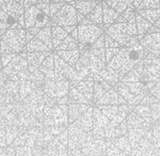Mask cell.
Instances as JSON below:
<instances>
[{
	"instance_id": "cell-1",
	"label": "cell",
	"mask_w": 160,
	"mask_h": 156,
	"mask_svg": "<svg viewBox=\"0 0 160 156\" xmlns=\"http://www.w3.org/2000/svg\"><path fill=\"white\" fill-rule=\"evenodd\" d=\"M145 53L146 50L140 44L133 46H122L117 55L109 61L107 66L113 69L121 79V77L132 70L135 65L144 60Z\"/></svg>"
},
{
	"instance_id": "cell-2",
	"label": "cell",
	"mask_w": 160,
	"mask_h": 156,
	"mask_svg": "<svg viewBox=\"0 0 160 156\" xmlns=\"http://www.w3.org/2000/svg\"><path fill=\"white\" fill-rule=\"evenodd\" d=\"M2 53H16L22 52L27 45L26 29L18 23L12 26L0 38Z\"/></svg>"
},
{
	"instance_id": "cell-3",
	"label": "cell",
	"mask_w": 160,
	"mask_h": 156,
	"mask_svg": "<svg viewBox=\"0 0 160 156\" xmlns=\"http://www.w3.org/2000/svg\"><path fill=\"white\" fill-rule=\"evenodd\" d=\"M105 31V26L103 25H95L87 20L85 18L78 25L79 32V49H90L91 45L101 37Z\"/></svg>"
},
{
	"instance_id": "cell-4",
	"label": "cell",
	"mask_w": 160,
	"mask_h": 156,
	"mask_svg": "<svg viewBox=\"0 0 160 156\" xmlns=\"http://www.w3.org/2000/svg\"><path fill=\"white\" fill-rule=\"evenodd\" d=\"M105 31L107 35L113 38L115 40H117L121 46H125L132 37L138 36L135 23L114 22L111 25L108 26Z\"/></svg>"
},
{
	"instance_id": "cell-5",
	"label": "cell",
	"mask_w": 160,
	"mask_h": 156,
	"mask_svg": "<svg viewBox=\"0 0 160 156\" xmlns=\"http://www.w3.org/2000/svg\"><path fill=\"white\" fill-rule=\"evenodd\" d=\"M69 88V80L57 75L45 77L43 83V92L51 98H60L64 96L68 93Z\"/></svg>"
},
{
	"instance_id": "cell-6",
	"label": "cell",
	"mask_w": 160,
	"mask_h": 156,
	"mask_svg": "<svg viewBox=\"0 0 160 156\" xmlns=\"http://www.w3.org/2000/svg\"><path fill=\"white\" fill-rule=\"evenodd\" d=\"M24 19H25V29H30V28H38V29H41V28L45 26H52L50 18L44 12L41 11L37 5H33L25 9Z\"/></svg>"
},
{
	"instance_id": "cell-7",
	"label": "cell",
	"mask_w": 160,
	"mask_h": 156,
	"mask_svg": "<svg viewBox=\"0 0 160 156\" xmlns=\"http://www.w3.org/2000/svg\"><path fill=\"white\" fill-rule=\"evenodd\" d=\"M78 23L77 10L70 3H64L62 9L51 18L52 26L65 27L69 25H77Z\"/></svg>"
},
{
	"instance_id": "cell-8",
	"label": "cell",
	"mask_w": 160,
	"mask_h": 156,
	"mask_svg": "<svg viewBox=\"0 0 160 156\" xmlns=\"http://www.w3.org/2000/svg\"><path fill=\"white\" fill-rule=\"evenodd\" d=\"M94 78L92 75L85 77L81 80L70 90V96L76 101H87L92 97V92L94 90Z\"/></svg>"
},
{
	"instance_id": "cell-9",
	"label": "cell",
	"mask_w": 160,
	"mask_h": 156,
	"mask_svg": "<svg viewBox=\"0 0 160 156\" xmlns=\"http://www.w3.org/2000/svg\"><path fill=\"white\" fill-rule=\"evenodd\" d=\"M160 79V57L146 50L144 58L143 80L154 82Z\"/></svg>"
},
{
	"instance_id": "cell-10",
	"label": "cell",
	"mask_w": 160,
	"mask_h": 156,
	"mask_svg": "<svg viewBox=\"0 0 160 156\" xmlns=\"http://www.w3.org/2000/svg\"><path fill=\"white\" fill-rule=\"evenodd\" d=\"M54 60H55V68H54L55 75L64 77L69 80L70 84H74V85L80 82L81 80H82V78L77 73L76 68L71 67L69 64L63 61L56 53L54 54Z\"/></svg>"
},
{
	"instance_id": "cell-11",
	"label": "cell",
	"mask_w": 160,
	"mask_h": 156,
	"mask_svg": "<svg viewBox=\"0 0 160 156\" xmlns=\"http://www.w3.org/2000/svg\"><path fill=\"white\" fill-rule=\"evenodd\" d=\"M80 51L81 54H80L79 63L88 69L91 75L98 73L100 70L107 67L108 64L107 61L97 57L90 49H83Z\"/></svg>"
},
{
	"instance_id": "cell-12",
	"label": "cell",
	"mask_w": 160,
	"mask_h": 156,
	"mask_svg": "<svg viewBox=\"0 0 160 156\" xmlns=\"http://www.w3.org/2000/svg\"><path fill=\"white\" fill-rule=\"evenodd\" d=\"M137 38L145 50L160 57V32L138 35Z\"/></svg>"
},
{
	"instance_id": "cell-13",
	"label": "cell",
	"mask_w": 160,
	"mask_h": 156,
	"mask_svg": "<svg viewBox=\"0 0 160 156\" xmlns=\"http://www.w3.org/2000/svg\"><path fill=\"white\" fill-rule=\"evenodd\" d=\"M94 78V81H104L108 84H109L110 86H113L116 83H117L120 80V76L116 73L113 69H111L110 67H108V66L106 67H104L102 70L98 73H95L92 75Z\"/></svg>"
},
{
	"instance_id": "cell-14",
	"label": "cell",
	"mask_w": 160,
	"mask_h": 156,
	"mask_svg": "<svg viewBox=\"0 0 160 156\" xmlns=\"http://www.w3.org/2000/svg\"><path fill=\"white\" fill-rule=\"evenodd\" d=\"M14 21H18L19 18L24 15L25 8L20 5L16 0H8V1L2 5L1 7Z\"/></svg>"
},
{
	"instance_id": "cell-15",
	"label": "cell",
	"mask_w": 160,
	"mask_h": 156,
	"mask_svg": "<svg viewBox=\"0 0 160 156\" xmlns=\"http://www.w3.org/2000/svg\"><path fill=\"white\" fill-rule=\"evenodd\" d=\"M102 6H103V24L106 30L108 26L111 25L116 21V19L120 16V13L116 12L112 7H110L105 0L102 1Z\"/></svg>"
},
{
	"instance_id": "cell-16",
	"label": "cell",
	"mask_w": 160,
	"mask_h": 156,
	"mask_svg": "<svg viewBox=\"0 0 160 156\" xmlns=\"http://www.w3.org/2000/svg\"><path fill=\"white\" fill-rule=\"evenodd\" d=\"M51 51H35V52H26V60L29 66L38 68L42 62L45 60Z\"/></svg>"
},
{
	"instance_id": "cell-17",
	"label": "cell",
	"mask_w": 160,
	"mask_h": 156,
	"mask_svg": "<svg viewBox=\"0 0 160 156\" xmlns=\"http://www.w3.org/2000/svg\"><path fill=\"white\" fill-rule=\"evenodd\" d=\"M56 54L69 64L71 67H75L77 63L80 59V49H73V50H56Z\"/></svg>"
},
{
	"instance_id": "cell-18",
	"label": "cell",
	"mask_w": 160,
	"mask_h": 156,
	"mask_svg": "<svg viewBox=\"0 0 160 156\" xmlns=\"http://www.w3.org/2000/svg\"><path fill=\"white\" fill-rule=\"evenodd\" d=\"M98 2L94 1V0H78L77 2L73 4V6L76 8L78 13L83 17H86L95 8Z\"/></svg>"
},
{
	"instance_id": "cell-19",
	"label": "cell",
	"mask_w": 160,
	"mask_h": 156,
	"mask_svg": "<svg viewBox=\"0 0 160 156\" xmlns=\"http://www.w3.org/2000/svg\"><path fill=\"white\" fill-rule=\"evenodd\" d=\"M85 19L95 25H103V6H102V1L98 2L95 8L85 17Z\"/></svg>"
},
{
	"instance_id": "cell-20",
	"label": "cell",
	"mask_w": 160,
	"mask_h": 156,
	"mask_svg": "<svg viewBox=\"0 0 160 156\" xmlns=\"http://www.w3.org/2000/svg\"><path fill=\"white\" fill-rule=\"evenodd\" d=\"M55 60H54V54H50L45 58V60L42 62V64L39 66L38 69L44 74L45 77L48 76H53L55 75Z\"/></svg>"
},
{
	"instance_id": "cell-21",
	"label": "cell",
	"mask_w": 160,
	"mask_h": 156,
	"mask_svg": "<svg viewBox=\"0 0 160 156\" xmlns=\"http://www.w3.org/2000/svg\"><path fill=\"white\" fill-rule=\"evenodd\" d=\"M69 34L65 31L63 27L61 26H52V42L53 48H56L60 46L61 42L68 36Z\"/></svg>"
},
{
	"instance_id": "cell-22",
	"label": "cell",
	"mask_w": 160,
	"mask_h": 156,
	"mask_svg": "<svg viewBox=\"0 0 160 156\" xmlns=\"http://www.w3.org/2000/svg\"><path fill=\"white\" fill-rule=\"evenodd\" d=\"M16 23L18 22L14 21L11 17H9L8 13L0 7V38L2 37V35L9 29V28L13 26Z\"/></svg>"
},
{
	"instance_id": "cell-23",
	"label": "cell",
	"mask_w": 160,
	"mask_h": 156,
	"mask_svg": "<svg viewBox=\"0 0 160 156\" xmlns=\"http://www.w3.org/2000/svg\"><path fill=\"white\" fill-rule=\"evenodd\" d=\"M38 40H40L43 44H45L49 49L52 50L53 42H52V26H45L41 28L39 32L35 36Z\"/></svg>"
},
{
	"instance_id": "cell-24",
	"label": "cell",
	"mask_w": 160,
	"mask_h": 156,
	"mask_svg": "<svg viewBox=\"0 0 160 156\" xmlns=\"http://www.w3.org/2000/svg\"><path fill=\"white\" fill-rule=\"evenodd\" d=\"M105 1L112 7L116 12L121 13L128 7H133V0H105ZM135 9V8H134Z\"/></svg>"
},
{
	"instance_id": "cell-25",
	"label": "cell",
	"mask_w": 160,
	"mask_h": 156,
	"mask_svg": "<svg viewBox=\"0 0 160 156\" xmlns=\"http://www.w3.org/2000/svg\"><path fill=\"white\" fill-rule=\"evenodd\" d=\"M26 52H35V51H51V49L48 48V46L43 44V42L38 40V38L34 37L30 41L27 42L26 47H25Z\"/></svg>"
},
{
	"instance_id": "cell-26",
	"label": "cell",
	"mask_w": 160,
	"mask_h": 156,
	"mask_svg": "<svg viewBox=\"0 0 160 156\" xmlns=\"http://www.w3.org/2000/svg\"><path fill=\"white\" fill-rule=\"evenodd\" d=\"M135 24L137 27V32L138 35H144L147 34L149 32V30L151 29V27L152 26V23H151L149 20H147L146 19H144L142 16H140L139 13L136 12V20H135Z\"/></svg>"
},
{
	"instance_id": "cell-27",
	"label": "cell",
	"mask_w": 160,
	"mask_h": 156,
	"mask_svg": "<svg viewBox=\"0 0 160 156\" xmlns=\"http://www.w3.org/2000/svg\"><path fill=\"white\" fill-rule=\"evenodd\" d=\"M56 50H73L79 49V40H75L71 35H68L61 44L60 46L55 48Z\"/></svg>"
},
{
	"instance_id": "cell-28",
	"label": "cell",
	"mask_w": 160,
	"mask_h": 156,
	"mask_svg": "<svg viewBox=\"0 0 160 156\" xmlns=\"http://www.w3.org/2000/svg\"><path fill=\"white\" fill-rule=\"evenodd\" d=\"M137 13L144 19L149 20L151 23H154L160 18V8L159 9H147V10H137Z\"/></svg>"
},
{
	"instance_id": "cell-29",
	"label": "cell",
	"mask_w": 160,
	"mask_h": 156,
	"mask_svg": "<svg viewBox=\"0 0 160 156\" xmlns=\"http://www.w3.org/2000/svg\"><path fill=\"white\" fill-rule=\"evenodd\" d=\"M28 68L30 70V80L35 85H37L38 87H40L41 85H43L44 79H45L44 74H43L38 68L34 67L32 66H28Z\"/></svg>"
},
{
	"instance_id": "cell-30",
	"label": "cell",
	"mask_w": 160,
	"mask_h": 156,
	"mask_svg": "<svg viewBox=\"0 0 160 156\" xmlns=\"http://www.w3.org/2000/svg\"><path fill=\"white\" fill-rule=\"evenodd\" d=\"M124 86L132 93V94H140L145 92L146 87L139 81V82H121Z\"/></svg>"
},
{
	"instance_id": "cell-31",
	"label": "cell",
	"mask_w": 160,
	"mask_h": 156,
	"mask_svg": "<svg viewBox=\"0 0 160 156\" xmlns=\"http://www.w3.org/2000/svg\"><path fill=\"white\" fill-rule=\"evenodd\" d=\"M160 0H143L138 6L137 10H147V9H159Z\"/></svg>"
},
{
	"instance_id": "cell-32",
	"label": "cell",
	"mask_w": 160,
	"mask_h": 156,
	"mask_svg": "<svg viewBox=\"0 0 160 156\" xmlns=\"http://www.w3.org/2000/svg\"><path fill=\"white\" fill-rule=\"evenodd\" d=\"M121 16L127 20V22L128 23H135L136 20V13L134 12V8L132 7H128L127 10H125Z\"/></svg>"
},
{
	"instance_id": "cell-33",
	"label": "cell",
	"mask_w": 160,
	"mask_h": 156,
	"mask_svg": "<svg viewBox=\"0 0 160 156\" xmlns=\"http://www.w3.org/2000/svg\"><path fill=\"white\" fill-rule=\"evenodd\" d=\"M121 47H108L106 48V60L107 63H108L109 61H111L117 53L119 52Z\"/></svg>"
},
{
	"instance_id": "cell-34",
	"label": "cell",
	"mask_w": 160,
	"mask_h": 156,
	"mask_svg": "<svg viewBox=\"0 0 160 156\" xmlns=\"http://www.w3.org/2000/svg\"><path fill=\"white\" fill-rule=\"evenodd\" d=\"M105 46H106V48H108V47H122L117 40H115L113 38L109 37L107 34L105 36Z\"/></svg>"
},
{
	"instance_id": "cell-35",
	"label": "cell",
	"mask_w": 160,
	"mask_h": 156,
	"mask_svg": "<svg viewBox=\"0 0 160 156\" xmlns=\"http://www.w3.org/2000/svg\"><path fill=\"white\" fill-rule=\"evenodd\" d=\"M63 4L64 3H62V2H53V3H50V13H49L50 19L52 17H54L56 13L62 9Z\"/></svg>"
},
{
	"instance_id": "cell-36",
	"label": "cell",
	"mask_w": 160,
	"mask_h": 156,
	"mask_svg": "<svg viewBox=\"0 0 160 156\" xmlns=\"http://www.w3.org/2000/svg\"><path fill=\"white\" fill-rule=\"evenodd\" d=\"M105 36L106 34H103L101 37H99L93 44L91 45V48H106L105 46Z\"/></svg>"
},
{
	"instance_id": "cell-37",
	"label": "cell",
	"mask_w": 160,
	"mask_h": 156,
	"mask_svg": "<svg viewBox=\"0 0 160 156\" xmlns=\"http://www.w3.org/2000/svg\"><path fill=\"white\" fill-rule=\"evenodd\" d=\"M16 55H17L16 53H2L1 54V62H2L3 67L5 66H7L13 59V57Z\"/></svg>"
},
{
	"instance_id": "cell-38",
	"label": "cell",
	"mask_w": 160,
	"mask_h": 156,
	"mask_svg": "<svg viewBox=\"0 0 160 156\" xmlns=\"http://www.w3.org/2000/svg\"><path fill=\"white\" fill-rule=\"evenodd\" d=\"M16 1L18 2L20 5H22L25 9H27L30 6L37 5L39 2V0H16Z\"/></svg>"
},
{
	"instance_id": "cell-39",
	"label": "cell",
	"mask_w": 160,
	"mask_h": 156,
	"mask_svg": "<svg viewBox=\"0 0 160 156\" xmlns=\"http://www.w3.org/2000/svg\"><path fill=\"white\" fill-rule=\"evenodd\" d=\"M76 27H77V25H69V26H65V27H63V28H64L65 31H66L68 34H71L72 31H73Z\"/></svg>"
},
{
	"instance_id": "cell-40",
	"label": "cell",
	"mask_w": 160,
	"mask_h": 156,
	"mask_svg": "<svg viewBox=\"0 0 160 156\" xmlns=\"http://www.w3.org/2000/svg\"><path fill=\"white\" fill-rule=\"evenodd\" d=\"M72 37H73L75 40H79V32H78V26L75 28V29L72 31V33L70 34Z\"/></svg>"
},
{
	"instance_id": "cell-41",
	"label": "cell",
	"mask_w": 160,
	"mask_h": 156,
	"mask_svg": "<svg viewBox=\"0 0 160 156\" xmlns=\"http://www.w3.org/2000/svg\"><path fill=\"white\" fill-rule=\"evenodd\" d=\"M41 2H45V3H53V2H62V3H66V0H42Z\"/></svg>"
},
{
	"instance_id": "cell-42",
	"label": "cell",
	"mask_w": 160,
	"mask_h": 156,
	"mask_svg": "<svg viewBox=\"0 0 160 156\" xmlns=\"http://www.w3.org/2000/svg\"><path fill=\"white\" fill-rule=\"evenodd\" d=\"M153 25H154V26H156L157 28H159V29H160V18H159V19H158L154 23H153Z\"/></svg>"
},
{
	"instance_id": "cell-43",
	"label": "cell",
	"mask_w": 160,
	"mask_h": 156,
	"mask_svg": "<svg viewBox=\"0 0 160 156\" xmlns=\"http://www.w3.org/2000/svg\"><path fill=\"white\" fill-rule=\"evenodd\" d=\"M78 1V0H66V3H70V4H72V5H73L75 2H77Z\"/></svg>"
},
{
	"instance_id": "cell-44",
	"label": "cell",
	"mask_w": 160,
	"mask_h": 156,
	"mask_svg": "<svg viewBox=\"0 0 160 156\" xmlns=\"http://www.w3.org/2000/svg\"><path fill=\"white\" fill-rule=\"evenodd\" d=\"M2 54V48H1V44H0V55Z\"/></svg>"
},
{
	"instance_id": "cell-45",
	"label": "cell",
	"mask_w": 160,
	"mask_h": 156,
	"mask_svg": "<svg viewBox=\"0 0 160 156\" xmlns=\"http://www.w3.org/2000/svg\"><path fill=\"white\" fill-rule=\"evenodd\" d=\"M94 1H97V2H99V1H103V0H94Z\"/></svg>"
},
{
	"instance_id": "cell-46",
	"label": "cell",
	"mask_w": 160,
	"mask_h": 156,
	"mask_svg": "<svg viewBox=\"0 0 160 156\" xmlns=\"http://www.w3.org/2000/svg\"><path fill=\"white\" fill-rule=\"evenodd\" d=\"M1 70H2V69H0V73H1Z\"/></svg>"
}]
</instances>
